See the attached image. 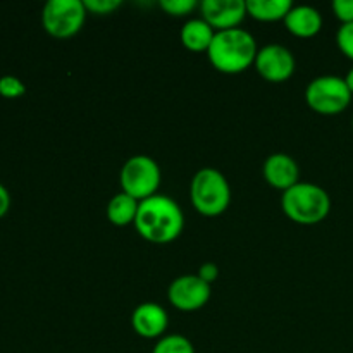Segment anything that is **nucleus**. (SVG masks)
<instances>
[{
  "label": "nucleus",
  "mask_w": 353,
  "mask_h": 353,
  "mask_svg": "<svg viewBox=\"0 0 353 353\" xmlns=\"http://www.w3.org/2000/svg\"><path fill=\"white\" fill-rule=\"evenodd\" d=\"M134 228L141 238L152 243H171L185 228L181 207L165 195H154L138 205Z\"/></svg>",
  "instance_id": "1"
},
{
  "label": "nucleus",
  "mask_w": 353,
  "mask_h": 353,
  "mask_svg": "<svg viewBox=\"0 0 353 353\" xmlns=\"http://www.w3.org/2000/svg\"><path fill=\"white\" fill-rule=\"evenodd\" d=\"M255 38L241 28L216 31L207 55L217 71L226 74H238L252 65L257 57Z\"/></svg>",
  "instance_id": "2"
},
{
  "label": "nucleus",
  "mask_w": 353,
  "mask_h": 353,
  "mask_svg": "<svg viewBox=\"0 0 353 353\" xmlns=\"http://www.w3.org/2000/svg\"><path fill=\"white\" fill-rule=\"evenodd\" d=\"M281 207L293 223L310 226L326 219L331 210V199L330 193L319 185L299 181L283 192Z\"/></svg>",
  "instance_id": "3"
},
{
  "label": "nucleus",
  "mask_w": 353,
  "mask_h": 353,
  "mask_svg": "<svg viewBox=\"0 0 353 353\" xmlns=\"http://www.w3.org/2000/svg\"><path fill=\"white\" fill-rule=\"evenodd\" d=\"M190 199L202 216H219L230 207L231 186L223 172L214 168H203L193 176Z\"/></svg>",
  "instance_id": "4"
},
{
  "label": "nucleus",
  "mask_w": 353,
  "mask_h": 353,
  "mask_svg": "<svg viewBox=\"0 0 353 353\" xmlns=\"http://www.w3.org/2000/svg\"><path fill=\"white\" fill-rule=\"evenodd\" d=\"M353 93L345 78L334 74L319 76L307 85L305 100L312 110L323 116H336L352 102Z\"/></svg>",
  "instance_id": "5"
},
{
  "label": "nucleus",
  "mask_w": 353,
  "mask_h": 353,
  "mask_svg": "<svg viewBox=\"0 0 353 353\" xmlns=\"http://www.w3.org/2000/svg\"><path fill=\"white\" fill-rule=\"evenodd\" d=\"M161 178V168L148 155H134L128 159L119 174L123 192L137 199L138 202L157 195Z\"/></svg>",
  "instance_id": "6"
},
{
  "label": "nucleus",
  "mask_w": 353,
  "mask_h": 353,
  "mask_svg": "<svg viewBox=\"0 0 353 353\" xmlns=\"http://www.w3.org/2000/svg\"><path fill=\"white\" fill-rule=\"evenodd\" d=\"M83 0H48L41 12L45 31L55 38L74 37L86 19Z\"/></svg>",
  "instance_id": "7"
},
{
  "label": "nucleus",
  "mask_w": 353,
  "mask_h": 353,
  "mask_svg": "<svg viewBox=\"0 0 353 353\" xmlns=\"http://www.w3.org/2000/svg\"><path fill=\"white\" fill-rule=\"evenodd\" d=\"M168 299L176 309L193 312L207 305L210 300V285L199 274H183L171 283Z\"/></svg>",
  "instance_id": "8"
},
{
  "label": "nucleus",
  "mask_w": 353,
  "mask_h": 353,
  "mask_svg": "<svg viewBox=\"0 0 353 353\" xmlns=\"http://www.w3.org/2000/svg\"><path fill=\"white\" fill-rule=\"evenodd\" d=\"M254 64L262 78L271 83H281L292 78L296 62L288 48L278 43H271L257 52Z\"/></svg>",
  "instance_id": "9"
},
{
  "label": "nucleus",
  "mask_w": 353,
  "mask_h": 353,
  "mask_svg": "<svg viewBox=\"0 0 353 353\" xmlns=\"http://www.w3.org/2000/svg\"><path fill=\"white\" fill-rule=\"evenodd\" d=\"M202 19L217 31L238 28V24L247 16V2L245 0H203L200 3Z\"/></svg>",
  "instance_id": "10"
},
{
  "label": "nucleus",
  "mask_w": 353,
  "mask_h": 353,
  "mask_svg": "<svg viewBox=\"0 0 353 353\" xmlns=\"http://www.w3.org/2000/svg\"><path fill=\"white\" fill-rule=\"evenodd\" d=\"M168 312L164 310V307L155 302L140 303L131 316V326H133L134 333L140 334L141 338H148V340L162 336L164 331L168 330Z\"/></svg>",
  "instance_id": "11"
},
{
  "label": "nucleus",
  "mask_w": 353,
  "mask_h": 353,
  "mask_svg": "<svg viewBox=\"0 0 353 353\" xmlns=\"http://www.w3.org/2000/svg\"><path fill=\"white\" fill-rule=\"evenodd\" d=\"M264 178L271 186L286 192L299 183V164L288 154H272L264 162Z\"/></svg>",
  "instance_id": "12"
},
{
  "label": "nucleus",
  "mask_w": 353,
  "mask_h": 353,
  "mask_svg": "<svg viewBox=\"0 0 353 353\" xmlns=\"http://www.w3.org/2000/svg\"><path fill=\"white\" fill-rule=\"evenodd\" d=\"M283 21L286 30L300 38L316 37L323 28V16L312 6H293Z\"/></svg>",
  "instance_id": "13"
},
{
  "label": "nucleus",
  "mask_w": 353,
  "mask_h": 353,
  "mask_svg": "<svg viewBox=\"0 0 353 353\" xmlns=\"http://www.w3.org/2000/svg\"><path fill=\"white\" fill-rule=\"evenodd\" d=\"M214 28L205 19H190L181 28V41L188 50L207 52L214 40Z\"/></svg>",
  "instance_id": "14"
},
{
  "label": "nucleus",
  "mask_w": 353,
  "mask_h": 353,
  "mask_svg": "<svg viewBox=\"0 0 353 353\" xmlns=\"http://www.w3.org/2000/svg\"><path fill=\"white\" fill-rule=\"evenodd\" d=\"M138 205H140V202L128 193H117L110 199L109 205H107V217L116 226H128L137 219Z\"/></svg>",
  "instance_id": "15"
},
{
  "label": "nucleus",
  "mask_w": 353,
  "mask_h": 353,
  "mask_svg": "<svg viewBox=\"0 0 353 353\" xmlns=\"http://www.w3.org/2000/svg\"><path fill=\"white\" fill-rule=\"evenodd\" d=\"M292 7V0H247V14L257 21L285 19Z\"/></svg>",
  "instance_id": "16"
},
{
  "label": "nucleus",
  "mask_w": 353,
  "mask_h": 353,
  "mask_svg": "<svg viewBox=\"0 0 353 353\" xmlns=\"http://www.w3.org/2000/svg\"><path fill=\"white\" fill-rule=\"evenodd\" d=\"M152 353H195L192 341L181 334H168L161 338Z\"/></svg>",
  "instance_id": "17"
},
{
  "label": "nucleus",
  "mask_w": 353,
  "mask_h": 353,
  "mask_svg": "<svg viewBox=\"0 0 353 353\" xmlns=\"http://www.w3.org/2000/svg\"><path fill=\"white\" fill-rule=\"evenodd\" d=\"M26 93V86L16 76H2L0 78V95L6 99H19Z\"/></svg>",
  "instance_id": "18"
},
{
  "label": "nucleus",
  "mask_w": 353,
  "mask_h": 353,
  "mask_svg": "<svg viewBox=\"0 0 353 353\" xmlns=\"http://www.w3.org/2000/svg\"><path fill=\"white\" fill-rule=\"evenodd\" d=\"M336 43L341 54L347 55L350 61H353V23L341 24V28L336 33Z\"/></svg>",
  "instance_id": "19"
},
{
  "label": "nucleus",
  "mask_w": 353,
  "mask_h": 353,
  "mask_svg": "<svg viewBox=\"0 0 353 353\" xmlns=\"http://www.w3.org/2000/svg\"><path fill=\"white\" fill-rule=\"evenodd\" d=\"M196 6L195 0H161V7L171 16H186Z\"/></svg>",
  "instance_id": "20"
},
{
  "label": "nucleus",
  "mask_w": 353,
  "mask_h": 353,
  "mask_svg": "<svg viewBox=\"0 0 353 353\" xmlns=\"http://www.w3.org/2000/svg\"><path fill=\"white\" fill-rule=\"evenodd\" d=\"M86 10L88 12H95L103 16V14H110L121 7V0H83Z\"/></svg>",
  "instance_id": "21"
},
{
  "label": "nucleus",
  "mask_w": 353,
  "mask_h": 353,
  "mask_svg": "<svg viewBox=\"0 0 353 353\" xmlns=\"http://www.w3.org/2000/svg\"><path fill=\"white\" fill-rule=\"evenodd\" d=\"M333 12L343 24L353 23V0H334Z\"/></svg>",
  "instance_id": "22"
},
{
  "label": "nucleus",
  "mask_w": 353,
  "mask_h": 353,
  "mask_svg": "<svg viewBox=\"0 0 353 353\" xmlns=\"http://www.w3.org/2000/svg\"><path fill=\"white\" fill-rule=\"evenodd\" d=\"M199 276L205 283L212 285V283L217 279V276H219V268H217V265L214 264V262H205V264H203V265H200Z\"/></svg>",
  "instance_id": "23"
},
{
  "label": "nucleus",
  "mask_w": 353,
  "mask_h": 353,
  "mask_svg": "<svg viewBox=\"0 0 353 353\" xmlns=\"http://www.w3.org/2000/svg\"><path fill=\"white\" fill-rule=\"evenodd\" d=\"M10 207V195L9 192H7L6 186L0 183V217H3L7 214V210H9Z\"/></svg>",
  "instance_id": "24"
},
{
  "label": "nucleus",
  "mask_w": 353,
  "mask_h": 353,
  "mask_svg": "<svg viewBox=\"0 0 353 353\" xmlns=\"http://www.w3.org/2000/svg\"><path fill=\"white\" fill-rule=\"evenodd\" d=\"M345 81H347L348 88H350V92L353 93V68L347 72V76H345Z\"/></svg>",
  "instance_id": "25"
}]
</instances>
